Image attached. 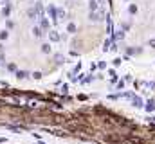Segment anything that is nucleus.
<instances>
[{
	"mask_svg": "<svg viewBox=\"0 0 155 144\" xmlns=\"http://www.w3.org/2000/svg\"><path fill=\"white\" fill-rule=\"evenodd\" d=\"M148 45H150L152 49H155V38H153V40H150V42H148Z\"/></svg>",
	"mask_w": 155,
	"mask_h": 144,
	"instance_id": "19",
	"label": "nucleus"
},
{
	"mask_svg": "<svg viewBox=\"0 0 155 144\" xmlns=\"http://www.w3.org/2000/svg\"><path fill=\"white\" fill-rule=\"evenodd\" d=\"M123 87H125V81H123V79H121V81H119V83H117V88H123Z\"/></svg>",
	"mask_w": 155,
	"mask_h": 144,
	"instance_id": "20",
	"label": "nucleus"
},
{
	"mask_svg": "<svg viewBox=\"0 0 155 144\" xmlns=\"http://www.w3.org/2000/svg\"><path fill=\"white\" fill-rule=\"evenodd\" d=\"M36 16H38V11H36V7H31V9L27 11V18H29V20H35Z\"/></svg>",
	"mask_w": 155,
	"mask_h": 144,
	"instance_id": "4",
	"label": "nucleus"
},
{
	"mask_svg": "<svg viewBox=\"0 0 155 144\" xmlns=\"http://www.w3.org/2000/svg\"><path fill=\"white\" fill-rule=\"evenodd\" d=\"M40 29L42 31H51V24H49V20H47L45 16L40 18Z\"/></svg>",
	"mask_w": 155,
	"mask_h": 144,
	"instance_id": "1",
	"label": "nucleus"
},
{
	"mask_svg": "<svg viewBox=\"0 0 155 144\" xmlns=\"http://www.w3.org/2000/svg\"><path fill=\"white\" fill-rule=\"evenodd\" d=\"M110 43H112V38H108V40H106V42H105V45H103V51H105V52L110 49Z\"/></svg>",
	"mask_w": 155,
	"mask_h": 144,
	"instance_id": "15",
	"label": "nucleus"
},
{
	"mask_svg": "<svg viewBox=\"0 0 155 144\" xmlns=\"http://www.w3.org/2000/svg\"><path fill=\"white\" fill-rule=\"evenodd\" d=\"M47 13H49V16L54 20V22L58 20V16H56V7H54V5H49V7H47Z\"/></svg>",
	"mask_w": 155,
	"mask_h": 144,
	"instance_id": "3",
	"label": "nucleus"
},
{
	"mask_svg": "<svg viewBox=\"0 0 155 144\" xmlns=\"http://www.w3.org/2000/svg\"><path fill=\"white\" fill-rule=\"evenodd\" d=\"M7 36H9L7 31H2V32H0V40H7Z\"/></svg>",
	"mask_w": 155,
	"mask_h": 144,
	"instance_id": "16",
	"label": "nucleus"
},
{
	"mask_svg": "<svg viewBox=\"0 0 155 144\" xmlns=\"http://www.w3.org/2000/svg\"><path fill=\"white\" fill-rule=\"evenodd\" d=\"M144 108H146L148 112H153V110H155V103H153V101H148L146 105H144Z\"/></svg>",
	"mask_w": 155,
	"mask_h": 144,
	"instance_id": "11",
	"label": "nucleus"
},
{
	"mask_svg": "<svg viewBox=\"0 0 155 144\" xmlns=\"http://www.w3.org/2000/svg\"><path fill=\"white\" fill-rule=\"evenodd\" d=\"M38 144H45V142H38Z\"/></svg>",
	"mask_w": 155,
	"mask_h": 144,
	"instance_id": "22",
	"label": "nucleus"
},
{
	"mask_svg": "<svg viewBox=\"0 0 155 144\" xmlns=\"http://www.w3.org/2000/svg\"><path fill=\"white\" fill-rule=\"evenodd\" d=\"M123 38H125V31L119 29V31L116 32V40H123Z\"/></svg>",
	"mask_w": 155,
	"mask_h": 144,
	"instance_id": "14",
	"label": "nucleus"
},
{
	"mask_svg": "<svg viewBox=\"0 0 155 144\" xmlns=\"http://www.w3.org/2000/svg\"><path fill=\"white\" fill-rule=\"evenodd\" d=\"M9 13H11V5H9V4H5V5H4V9H2V16H4V18H7V16H9Z\"/></svg>",
	"mask_w": 155,
	"mask_h": 144,
	"instance_id": "6",
	"label": "nucleus"
},
{
	"mask_svg": "<svg viewBox=\"0 0 155 144\" xmlns=\"http://www.w3.org/2000/svg\"><path fill=\"white\" fill-rule=\"evenodd\" d=\"M51 43H42V52H45V54H51Z\"/></svg>",
	"mask_w": 155,
	"mask_h": 144,
	"instance_id": "10",
	"label": "nucleus"
},
{
	"mask_svg": "<svg viewBox=\"0 0 155 144\" xmlns=\"http://www.w3.org/2000/svg\"><path fill=\"white\" fill-rule=\"evenodd\" d=\"M15 74H16V78H18V79H25V78H27V76H29V74H27V72H25V70H16Z\"/></svg>",
	"mask_w": 155,
	"mask_h": 144,
	"instance_id": "9",
	"label": "nucleus"
},
{
	"mask_svg": "<svg viewBox=\"0 0 155 144\" xmlns=\"http://www.w3.org/2000/svg\"><path fill=\"white\" fill-rule=\"evenodd\" d=\"M132 97H133V106H137V108H143V106H144L141 97H137V95H132Z\"/></svg>",
	"mask_w": 155,
	"mask_h": 144,
	"instance_id": "5",
	"label": "nucleus"
},
{
	"mask_svg": "<svg viewBox=\"0 0 155 144\" xmlns=\"http://www.w3.org/2000/svg\"><path fill=\"white\" fill-rule=\"evenodd\" d=\"M32 78H35V79H40V78H42V72H35V74H32Z\"/></svg>",
	"mask_w": 155,
	"mask_h": 144,
	"instance_id": "18",
	"label": "nucleus"
},
{
	"mask_svg": "<svg viewBox=\"0 0 155 144\" xmlns=\"http://www.w3.org/2000/svg\"><path fill=\"white\" fill-rule=\"evenodd\" d=\"M56 16H58V18H60V20H63V18H65V16H67V13H65V11H63V9H56Z\"/></svg>",
	"mask_w": 155,
	"mask_h": 144,
	"instance_id": "13",
	"label": "nucleus"
},
{
	"mask_svg": "<svg viewBox=\"0 0 155 144\" xmlns=\"http://www.w3.org/2000/svg\"><path fill=\"white\" fill-rule=\"evenodd\" d=\"M67 31H69L70 34H74V32H78V25H76V24H72V22H70L69 25H67Z\"/></svg>",
	"mask_w": 155,
	"mask_h": 144,
	"instance_id": "7",
	"label": "nucleus"
},
{
	"mask_svg": "<svg viewBox=\"0 0 155 144\" xmlns=\"http://www.w3.org/2000/svg\"><path fill=\"white\" fill-rule=\"evenodd\" d=\"M7 70H11V72H16V65H15V63H9V65H7Z\"/></svg>",
	"mask_w": 155,
	"mask_h": 144,
	"instance_id": "17",
	"label": "nucleus"
},
{
	"mask_svg": "<svg viewBox=\"0 0 155 144\" xmlns=\"http://www.w3.org/2000/svg\"><path fill=\"white\" fill-rule=\"evenodd\" d=\"M47 32H49V40H51V42H60V38H62L56 31H52V29H51V31H47Z\"/></svg>",
	"mask_w": 155,
	"mask_h": 144,
	"instance_id": "2",
	"label": "nucleus"
},
{
	"mask_svg": "<svg viewBox=\"0 0 155 144\" xmlns=\"http://www.w3.org/2000/svg\"><path fill=\"white\" fill-rule=\"evenodd\" d=\"M7 2H9V0H0V4H4V5L7 4Z\"/></svg>",
	"mask_w": 155,
	"mask_h": 144,
	"instance_id": "21",
	"label": "nucleus"
},
{
	"mask_svg": "<svg viewBox=\"0 0 155 144\" xmlns=\"http://www.w3.org/2000/svg\"><path fill=\"white\" fill-rule=\"evenodd\" d=\"M128 13H130V15H137V5L130 4V5H128Z\"/></svg>",
	"mask_w": 155,
	"mask_h": 144,
	"instance_id": "12",
	"label": "nucleus"
},
{
	"mask_svg": "<svg viewBox=\"0 0 155 144\" xmlns=\"http://www.w3.org/2000/svg\"><path fill=\"white\" fill-rule=\"evenodd\" d=\"M42 29H40V25H35V27H32V34H35V36L36 38H40V36H42Z\"/></svg>",
	"mask_w": 155,
	"mask_h": 144,
	"instance_id": "8",
	"label": "nucleus"
}]
</instances>
